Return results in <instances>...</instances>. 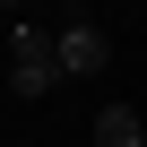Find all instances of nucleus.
<instances>
[{
  "label": "nucleus",
  "mask_w": 147,
  "mask_h": 147,
  "mask_svg": "<svg viewBox=\"0 0 147 147\" xmlns=\"http://www.w3.org/2000/svg\"><path fill=\"white\" fill-rule=\"evenodd\" d=\"M9 87L26 104H43L61 87V61H52V26H9Z\"/></svg>",
  "instance_id": "1"
},
{
  "label": "nucleus",
  "mask_w": 147,
  "mask_h": 147,
  "mask_svg": "<svg viewBox=\"0 0 147 147\" xmlns=\"http://www.w3.org/2000/svg\"><path fill=\"white\" fill-rule=\"evenodd\" d=\"M52 61H61V78H95L113 61V35L95 18H69V26H52Z\"/></svg>",
  "instance_id": "2"
},
{
  "label": "nucleus",
  "mask_w": 147,
  "mask_h": 147,
  "mask_svg": "<svg viewBox=\"0 0 147 147\" xmlns=\"http://www.w3.org/2000/svg\"><path fill=\"white\" fill-rule=\"evenodd\" d=\"M95 147H147V121H138L130 104H104V113H95Z\"/></svg>",
  "instance_id": "3"
}]
</instances>
